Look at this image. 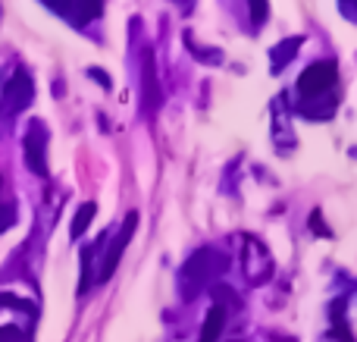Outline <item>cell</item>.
Wrapping results in <instances>:
<instances>
[{
  "mask_svg": "<svg viewBox=\"0 0 357 342\" xmlns=\"http://www.w3.org/2000/svg\"><path fill=\"white\" fill-rule=\"evenodd\" d=\"M226 267H229V258L220 255V251H213V248L195 251V255L185 261L182 274H178V283H182V295H185V299H195V295L201 292L207 283H213L220 274H226Z\"/></svg>",
  "mask_w": 357,
  "mask_h": 342,
  "instance_id": "cell-1",
  "label": "cell"
},
{
  "mask_svg": "<svg viewBox=\"0 0 357 342\" xmlns=\"http://www.w3.org/2000/svg\"><path fill=\"white\" fill-rule=\"evenodd\" d=\"M335 82H339V66H335L333 60H320V63H310V66L298 75V91L314 98V94H326Z\"/></svg>",
  "mask_w": 357,
  "mask_h": 342,
  "instance_id": "cell-2",
  "label": "cell"
},
{
  "mask_svg": "<svg viewBox=\"0 0 357 342\" xmlns=\"http://www.w3.org/2000/svg\"><path fill=\"white\" fill-rule=\"evenodd\" d=\"M138 230V211H132L129 217H126V223L119 226V232H116V239L110 242V248H107V255H104V264H100V274H98V280L100 283H107L113 276V270L119 267V258H123V251H126V245L132 242V232Z\"/></svg>",
  "mask_w": 357,
  "mask_h": 342,
  "instance_id": "cell-3",
  "label": "cell"
},
{
  "mask_svg": "<svg viewBox=\"0 0 357 342\" xmlns=\"http://www.w3.org/2000/svg\"><path fill=\"white\" fill-rule=\"evenodd\" d=\"M22 144H25V163H29L31 173L47 176V157H44V148H47V129L41 126V119H35V123L29 126Z\"/></svg>",
  "mask_w": 357,
  "mask_h": 342,
  "instance_id": "cell-4",
  "label": "cell"
},
{
  "mask_svg": "<svg viewBox=\"0 0 357 342\" xmlns=\"http://www.w3.org/2000/svg\"><path fill=\"white\" fill-rule=\"evenodd\" d=\"M50 10L66 16L73 25H85L104 13V0H44Z\"/></svg>",
  "mask_w": 357,
  "mask_h": 342,
  "instance_id": "cell-5",
  "label": "cell"
},
{
  "mask_svg": "<svg viewBox=\"0 0 357 342\" xmlns=\"http://www.w3.org/2000/svg\"><path fill=\"white\" fill-rule=\"evenodd\" d=\"M31 98H35V85H31L29 73H25V69H16V73H13V79L6 82V88H3L6 110H13V113L25 110V107L31 104Z\"/></svg>",
  "mask_w": 357,
  "mask_h": 342,
  "instance_id": "cell-6",
  "label": "cell"
},
{
  "mask_svg": "<svg viewBox=\"0 0 357 342\" xmlns=\"http://www.w3.org/2000/svg\"><path fill=\"white\" fill-rule=\"evenodd\" d=\"M222 327H226V305H213L207 311V318H204V327H201V339L197 342H216L222 333Z\"/></svg>",
  "mask_w": 357,
  "mask_h": 342,
  "instance_id": "cell-7",
  "label": "cell"
},
{
  "mask_svg": "<svg viewBox=\"0 0 357 342\" xmlns=\"http://www.w3.org/2000/svg\"><path fill=\"white\" fill-rule=\"evenodd\" d=\"M94 214H98V205H94V201H85V205L75 211L73 226H69V236H73V239H82V236H85V230L91 226V220H94Z\"/></svg>",
  "mask_w": 357,
  "mask_h": 342,
  "instance_id": "cell-8",
  "label": "cell"
},
{
  "mask_svg": "<svg viewBox=\"0 0 357 342\" xmlns=\"http://www.w3.org/2000/svg\"><path fill=\"white\" fill-rule=\"evenodd\" d=\"M304 44V38H289V41H282L279 47H273V69H282L285 66V60H291V57L298 54V47Z\"/></svg>",
  "mask_w": 357,
  "mask_h": 342,
  "instance_id": "cell-9",
  "label": "cell"
},
{
  "mask_svg": "<svg viewBox=\"0 0 357 342\" xmlns=\"http://www.w3.org/2000/svg\"><path fill=\"white\" fill-rule=\"evenodd\" d=\"M144 82H148V110H154V104H157V85H154V66H151V54L144 57Z\"/></svg>",
  "mask_w": 357,
  "mask_h": 342,
  "instance_id": "cell-10",
  "label": "cell"
},
{
  "mask_svg": "<svg viewBox=\"0 0 357 342\" xmlns=\"http://www.w3.org/2000/svg\"><path fill=\"white\" fill-rule=\"evenodd\" d=\"M248 6H251V22L264 25L266 16H270V3H266V0H248Z\"/></svg>",
  "mask_w": 357,
  "mask_h": 342,
  "instance_id": "cell-11",
  "label": "cell"
},
{
  "mask_svg": "<svg viewBox=\"0 0 357 342\" xmlns=\"http://www.w3.org/2000/svg\"><path fill=\"white\" fill-rule=\"evenodd\" d=\"M0 305H3V308H16V311H29V314H31V305H29V302L16 299V295H6V292H0Z\"/></svg>",
  "mask_w": 357,
  "mask_h": 342,
  "instance_id": "cell-12",
  "label": "cell"
},
{
  "mask_svg": "<svg viewBox=\"0 0 357 342\" xmlns=\"http://www.w3.org/2000/svg\"><path fill=\"white\" fill-rule=\"evenodd\" d=\"M0 342H22V330L19 327H0Z\"/></svg>",
  "mask_w": 357,
  "mask_h": 342,
  "instance_id": "cell-13",
  "label": "cell"
},
{
  "mask_svg": "<svg viewBox=\"0 0 357 342\" xmlns=\"http://www.w3.org/2000/svg\"><path fill=\"white\" fill-rule=\"evenodd\" d=\"M310 230H317V236H333V232L323 226V214H320V211L310 214Z\"/></svg>",
  "mask_w": 357,
  "mask_h": 342,
  "instance_id": "cell-14",
  "label": "cell"
},
{
  "mask_svg": "<svg viewBox=\"0 0 357 342\" xmlns=\"http://www.w3.org/2000/svg\"><path fill=\"white\" fill-rule=\"evenodd\" d=\"M88 75H91L94 82H100V85H104V88H113V82L104 75V69H88Z\"/></svg>",
  "mask_w": 357,
  "mask_h": 342,
  "instance_id": "cell-15",
  "label": "cell"
},
{
  "mask_svg": "<svg viewBox=\"0 0 357 342\" xmlns=\"http://www.w3.org/2000/svg\"><path fill=\"white\" fill-rule=\"evenodd\" d=\"M13 217H16V214H13V211H10V207H6V211H3V214H0V232H3V230H6V226H10V223H13Z\"/></svg>",
  "mask_w": 357,
  "mask_h": 342,
  "instance_id": "cell-16",
  "label": "cell"
},
{
  "mask_svg": "<svg viewBox=\"0 0 357 342\" xmlns=\"http://www.w3.org/2000/svg\"><path fill=\"white\" fill-rule=\"evenodd\" d=\"M348 3H357V0H348Z\"/></svg>",
  "mask_w": 357,
  "mask_h": 342,
  "instance_id": "cell-17",
  "label": "cell"
}]
</instances>
